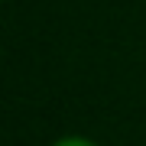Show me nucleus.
I'll return each mask as SVG.
<instances>
[{
    "label": "nucleus",
    "instance_id": "f257e3e1",
    "mask_svg": "<svg viewBox=\"0 0 146 146\" xmlns=\"http://www.w3.org/2000/svg\"><path fill=\"white\" fill-rule=\"evenodd\" d=\"M52 146H98V143L84 140V136H62V140H55Z\"/></svg>",
    "mask_w": 146,
    "mask_h": 146
}]
</instances>
